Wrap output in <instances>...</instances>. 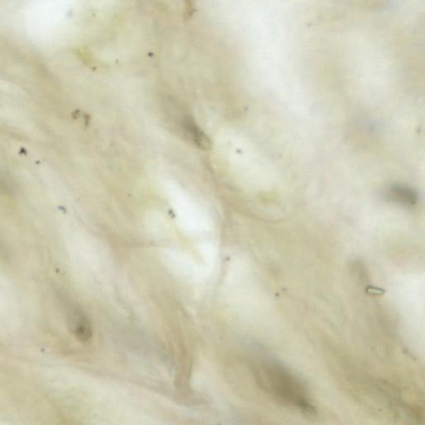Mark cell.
Wrapping results in <instances>:
<instances>
[{"label":"cell","mask_w":425,"mask_h":425,"mask_svg":"<svg viewBox=\"0 0 425 425\" xmlns=\"http://www.w3.org/2000/svg\"><path fill=\"white\" fill-rule=\"evenodd\" d=\"M181 127L186 138L194 143L197 147L206 151L211 147V142L208 135L190 116H185L182 118Z\"/></svg>","instance_id":"3957f363"},{"label":"cell","mask_w":425,"mask_h":425,"mask_svg":"<svg viewBox=\"0 0 425 425\" xmlns=\"http://www.w3.org/2000/svg\"><path fill=\"white\" fill-rule=\"evenodd\" d=\"M66 319L68 329L81 343H87L93 336L89 319L84 313L74 306H68L66 308Z\"/></svg>","instance_id":"7a4b0ae2"},{"label":"cell","mask_w":425,"mask_h":425,"mask_svg":"<svg viewBox=\"0 0 425 425\" xmlns=\"http://www.w3.org/2000/svg\"><path fill=\"white\" fill-rule=\"evenodd\" d=\"M253 374L260 387L274 400L313 414L314 407L305 385L283 364L265 359L255 364Z\"/></svg>","instance_id":"6da1fadb"},{"label":"cell","mask_w":425,"mask_h":425,"mask_svg":"<svg viewBox=\"0 0 425 425\" xmlns=\"http://www.w3.org/2000/svg\"><path fill=\"white\" fill-rule=\"evenodd\" d=\"M388 199L394 203L404 206L406 208L414 207L417 204L419 196L417 192L409 186L396 185L387 191Z\"/></svg>","instance_id":"277c9868"}]
</instances>
